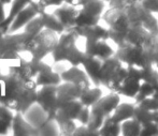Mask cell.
<instances>
[{"label":"cell","instance_id":"obj_1","mask_svg":"<svg viewBox=\"0 0 158 136\" xmlns=\"http://www.w3.org/2000/svg\"><path fill=\"white\" fill-rule=\"evenodd\" d=\"M59 40V34L51 29L44 28L37 35L27 41L24 50V54L28 58L37 61H43L48 55H52Z\"/></svg>","mask_w":158,"mask_h":136},{"label":"cell","instance_id":"obj_2","mask_svg":"<svg viewBox=\"0 0 158 136\" xmlns=\"http://www.w3.org/2000/svg\"><path fill=\"white\" fill-rule=\"evenodd\" d=\"M38 88L35 78L22 81L3 104L15 113L25 114L37 102Z\"/></svg>","mask_w":158,"mask_h":136},{"label":"cell","instance_id":"obj_3","mask_svg":"<svg viewBox=\"0 0 158 136\" xmlns=\"http://www.w3.org/2000/svg\"><path fill=\"white\" fill-rule=\"evenodd\" d=\"M128 76V66H125L117 57L113 56L103 60L100 71L101 86H104L110 91H117Z\"/></svg>","mask_w":158,"mask_h":136},{"label":"cell","instance_id":"obj_4","mask_svg":"<svg viewBox=\"0 0 158 136\" xmlns=\"http://www.w3.org/2000/svg\"><path fill=\"white\" fill-rule=\"evenodd\" d=\"M115 57H117L125 66H135L140 70H143L148 64H153L146 58L143 46H132L129 44H124L117 47L115 52Z\"/></svg>","mask_w":158,"mask_h":136},{"label":"cell","instance_id":"obj_5","mask_svg":"<svg viewBox=\"0 0 158 136\" xmlns=\"http://www.w3.org/2000/svg\"><path fill=\"white\" fill-rule=\"evenodd\" d=\"M104 0H92L81 6L77 17V26H94L99 24L104 13Z\"/></svg>","mask_w":158,"mask_h":136},{"label":"cell","instance_id":"obj_6","mask_svg":"<svg viewBox=\"0 0 158 136\" xmlns=\"http://www.w3.org/2000/svg\"><path fill=\"white\" fill-rule=\"evenodd\" d=\"M80 39V35L75 31V29H68L64 30L61 34H59V40L55 47L54 52L52 53V57L55 63L66 62L67 58L71 50L77 45V40Z\"/></svg>","mask_w":158,"mask_h":136},{"label":"cell","instance_id":"obj_7","mask_svg":"<svg viewBox=\"0 0 158 136\" xmlns=\"http://www.w3.org/2000/svg\"><path fill=\"white\" fill-rule=\"evenodd\" d=\"M46 114L48 115V120H54L58 108L57 102V86H42L38 88L37 91V102Z\"/></svg>","mask_w":158,"mask_h":136},{"label":"cell","instance_id":"obj_8","mask_svg":"<svg viewBox=\"0 0 158 136\" xmlns=\"http://www.w3.org/2000/svg\"><path fill=\"white\" fill-rule=\"evenodd\" d=\"M102 19L106 24L109 29L121 32H128L131 28L128 15L125 9L122 8H110L109 10L104 11L102 15Z\"/></svg>","mask_w":158,"mask_h":136},{"label":"cell","instance_id":"obj_9","mask_svg":"<svg viewBox=\"0 0 158 136\" xmlns=\"http://www.w3.org/2000/svg\"><path fill=\"white\" fill-rule=\"evenodd\" d=\"M28 41L25 32L6 33L0 37V56L6 53H24L25 45Z\"/></svg>","mask_w":158,"mask_h":136},{"label":"cell","instance_id":"obj_10","mask_svg":"<svg viewBox=\"0 0 158 136\" xmlns=\"http://www.w3.org/2000/svg\"><path fill=\"white\" fill-rule=\"evenodd\" d=\"M142 81L143 78H142L141 70L135 66H128V76L117 92L126 98L135 99L140 91Z\"/></svg>","mask_w":158,"mask_h":136},{"label":"cell","instance_id":"obj_11","mask_svg":"<svg viewBox=\"0 0 158 136\" xmlns=\"http://www.w3.org/2000/svg\"><path fill=\"white\" fill-rule=\"evenodd\" d=\"M60 76L63 82H69L74 84L82 93L90 88L92 81L88 77L85 70H81L80 66H70V68L66 69L60 73Z\"/></svg>","mask_w":158,"mask_h":136},{"label":"cell","instance_id":"obj_12","mask_svg":"<svg viewBox=\"0 0 158 136\" xmlns=\"http://www.w3.org/2000/svg\"><path fill=\"white\" fill-rule=\"evenodd\" d=\"M42 11L43 10L38 6L35 0H33L31 3L28 4L25 9H23V10L16 15L14 21H13L12 24L10 25V28H9L8 32L9 33L17 32V31L21 30L22 28L25 27L30 21H32L35 16H38Z\"/></svg>","mask_w":158,"mask_h":136},{"label":"cell","instance_id":"obj_13","mask_svg":"<svg viewBox=\"0 0 158 136\" xmlns=\"http://www.w3.org/2000/svg\"><path fill=\"white\" fill-rule=\"evenodd\" d=\"M109 40H85V53L87 56L98 58L100 60H106L115 55L116 50H113V47L108 43Z\"/></svg>","mask_w":158,"mask_h":136},{"label":"cell","instance_id":"obj_14","mask_svg":"<svg viewBox=\"0 0 158 136\" xmlns=\"http://www.w3.org/2000/svg\"><path fill=\"white\" fill-rule=\"evenodd\" d=\"M79 9L80 8H75L70 4L64 3L63 6L55 8L53 13L63 24L64 29L68 30V29H73L77 27V17L79 14Z\"/></svg>","mask_w":158,"mask_h":136},{"label":"cell","instance_id":"obj_15","mask_svg":"<svg viewBox=\"0 0 158 136\" xmlns=\"http://www.w3.org/2000/svg\"><path fill=\"white\" fill-rule=\"evenodd\" d=\"M11 130H12V134L16 136H30L40 134L39 129L35 128L22 113H15L12 124H11Z\"/></svg>","mask_w":158,"mask_h":136},{"label":"cell","instance_id":"obj_16","mask_svg":"<svg viewBox=\"0 0 158 136\" xmlns=\"http://www.w3.org/2000/svg\"><path fill=\"white\" fill-rule=\"evenodd\" d=\"M83 107L84 105L82 104V102L80 100H75V101L64 104V105L59 106L57 108L54 120L56 122L64 121V120H74V121H77V118H79Z\"/></svg>","mask_w":158,"mask_h":136},{"label":"cell","instance_id":"obj_17","mask_svg":"<svg viewBox=\"0 0 158 136\" xmlns=\"http://www.w3.org/2000/svg\"><path fill=\"white\" fill-rule=\"evenodd\" d=\"M35 82H37L38 86H58L61 84L63 79H61L60 73L56 72L54 68H52L48 64L44 63L42 61L41 69H40L39 73L35 76Z\"/></svg>","mask_w":158,"mask_h":136},{"label":"cell","instance_id":"obj_18","mask_svg":"<svg viewBox=\"0 0 158 136\" xmlns=\"http://www.w3.org/2000/svg\"><path fill=\"white\" fill-rule=\"evenodd\" d=\"M82 92L74 84L69 82H63L57 86V102L58 107L69 102L80 100Z\"/></svg>","mask_w":158,"mask_h":136},{"label":"cell","instance_id":"obj_19","mask_svg":"<svg viewBox=\"0 0 158 136\" xmlns=\"http://www.w3.org/2000/svg\"><path fill=\"white\" fill-rule=\"evenodd\" d=\"M74 29L80 38H83L84 40H110L109 28L102 27L99 24L94 26H77Z\"/></svg>","mask_w":158,"mask_h":136},{"label":"cell","instance_id":"obj_20","mask_svg":"<svg viewBox=\"0 0 158 136\" xmlns=\"http://www.w3.org/2000/svg\"><path fill=\"white\" fill-rule=\"evenodd\" d=\"M121 102H122L121 94H119L118 92H115V91H111L109 94L103 95V97L93 106H95L98 110H100L106 118H108L114 113V110L116 109L117 106L121 104Z\"/></svg>","mask_w":158,"mask_h":136},{"label":"cell","instance_id":"obj_21","mask_svg":"<svg viewBox=\"0 0 158 136\" xmlns=\"http://www.w3.org/2000/svg\"><path fill=\"white\" fill-rule=\"evenodd\" d=\"M33 0H13V2L10 4L11 8L9 13L6 14V17L2 24L0 25V37L6 33H8L10 25L12 24V22L14 21V18L16 17V15L21 12L23 9H25L29 3H31Z\"/></svg>","mask_w":158,"mask_h":136},{"label":"cell","instance_id":"obj_22","mask_svg":"<svg viewBox=\"0 0 158 136\" xmlns=\"http://www.w3.org/2000/svg\"><path fill=\"white\" fill-rule=\"evenodd\" d=\"M101 66L102 60L98 59V58L90 57V56L87 55H86L85 59H84L83 63H82V66L84 68L88 77L90 78V81L95 86H101V81H100Z\"/></svg>","mask_w":158,"mask_h":136},{"label":"cell","instance_id":"obj_23","mask_svg":"<svg viewBox=\"0 0 158 136\" xmlns=\"http://www.w3.org/2000/svg\"><path fill=\"white\" fill-rule=\"evenodd\" d=\"M25 118L32 124L35 128L42 129L50 120H48V115L46 111L37 103L33 105L24 114Z\"/></svg>","mask_w":158,"mask_h":136},{"label":"cell","instance_id":"obj_24","mask_svg":"<svg viewBox=\"0 0 158 136\" xmlns=\"http://www.w3.org/2000/svg\"><path fill=\"white\" fill-rule=\"evenodd\" d=\"M126 13L128 15L129 22H130L131 27H139V26H143L144 22L151 14L150 12L145 10L142 6L141 2H135V4L128 6L125 9Z\"/></svg>","mask_w":158,"mask_h":136},{"label":"cell","instance_id":"obj_25","mask_svg":"<svg viewBox=\"0 0 158 136\" xmlns=\"http://www.w3.org/2000/svg\"><path fill=\"white\" fill-rule=\"evenodd\" d=\"M151 33L144 27H131L126 34V44L132 46H143Z\"/></svg>","mask_w":158,"mask_h":136},{"label":"cell","instance_id":"obj_26","mask_svg":"<svg viewBox=\"0 0 158 136\" xmlns=\"http://www.w3.org/2000/svg\"><path fill=\"white\" fill-rule=\"evenodd\" d=\"M40 17L42 19L44 28L51 29V30L55 31L58 34H61L66 29L63 26V24L59 22V19L57 18V16L53 12H48V10H44L40 13Z\"/></svg>","mask_w":158,"mask_h":136},{"label":"cell","instance_id":"obj_27","mask_svg":"<svg viewBox=\"0 0 158 136\" xmlns=\"http://www.w3.org/2000/svg\"><path fill=\"white\" fill-rule=\"evenodd\" d=\"M145 56L154 66H158V32L151 33L143 45Z\"/></svg>","mask_w":158,"mask_h":136},{"label":"cell","instance_id":"obj_28","mask_svg":"<svg viewBox=\"0 0 158 136\" xmlns=\"http://www.w3.org/2000/svg\"><path fill=\"white\" fill-rule=\"evenodd\" d=\"M135 104L131 103H122L119 104L114 110V113L111 115V118L115 120L116 122L123 123L124 121L129 119H132L133 115H135Z\"/></svg>","mask_w":158,"mask_h":136},{"label":"cell","instance_id":"obj_29","mask_svg":"<svg viewBox=\"0 0 158 136\" xmlns=\"http://www.w3.org/2000/svg\"><path fill=\"white\" fill-rule=\"evenodd\" d=\"M102 97H103L102 89L99 86H95V87H90L88 90H86L85 92L82 93L81 98H80V101L82 102V104L84 106L92 107Z\"/></svg>","mask_w":158,"mask_h":136},{"label":"cell","instance_id":"obj_30","mask_svg":"<svg viewBox=\"0 0 158 136\" xmlns=\"http://www.w3.org/2000/svg\"><path fill=\"white\" fill-rule=\"evenodd\" d=\"M100 136H118L122 135V126L119 122H116L112 118L108 117L99 130Z\"/></svg>","mask_w":158,"mask_h":136},{"label":"cell","instance_id":"obj_31","mask_svg":"<svg viewBox=\"0 0 158 136\" xmlns=\"http://www.w3.org/2000/svg\"><path fill=\"white\" fill-rule=\"evenodd\" d=\"M106 117L101 113L100 110H98L95 106L90 107V116H89V120H88V123L86 126L94 132L99 133V130L101 129L102 124L104 123Z\"/></svg>","mask_w":158,"mask_h":136},{"label":"cell","instance_id":"obj_32","mask_svg":"<svg viewBox=\"0 0 158 136\" xmlns=\"http://www.w3.org/2000/svg\"><path fill=\"white\" fill-rule=\"evenodd\" d=\"M122 135L124 136H141L142 124L135 118L129 119L121 123Z\"/></svg>","mask_w":158,"mask_h":136},{"label":"cell","instance_id":"obj_33","mask_svg":"<svg viewBox=\"0 0 158 136\" xmlns=\"http://www.w3.org/2000/svg\"><path fill=\"white\" fill-rule=\"evenodd\" d=\"M44 29V26H43V23H42V19L40 17V15L35 16L32 21H30L27 25L24 27V32L25 34L27 35L28 38V41L30 39H32L35 35H37L40 31H42Z\"/></svg>","mask_w":158,"mask_h":136},{"label":"cell","instance_id":"obj_34","mask_svg":"<svg viewBox=\"0 0 158 136\" xmlns=\"http://www.w3.org/2000/svg\"><path fill=\"white\" fill-rule=\"evenodd\" d=\"M86 57V53L85 50H81L79 48V46H75L71 53L69 54L68 58H67V63H69L70 66H82L83 63L84 59Z\"/></svg>","mask_w":158,"mask_h":136},{"label":"cell","instance_id":"obj_35","mask_svg":"<svg viewBox=\"0 0 158 136\" xmlns=\"http://www.w3.org/2000/svg\"><path fill=\"white\" fill-rule=\"evenodd\" d=\"M155 93V86L151 82L146 81H142L141 87H140V91L138 93V95L135 97V102L140 103L141 101H143L144 99H148V98L153 97Z\"/></svg>","mask_w":158,"mask_h":136},{"label":"cell","instance_id":"obj_36","mask_svg":"<svg viewBox=\"0 0 158 136\" xmlns=\"http://www.w3.org/2000/svg\"><path fill=\"white\" fill-rule=\"evenodd\" d=\"M133 118H135V120H138V121L143 126V124L148 123V122H150L153 120V113L142 108L141 106H139L137 104V105H135V115H133Z\"/></svg>","mask_w":158,"mask_h":136},{"label":"cell","instance_id":"obj_37","mask_svg":"<svg viewBox=\"0 0 158 136\" xmlns=\"http://www.w3.org/2000/svg\"><path fill=\"white\" fill-rule=\"evenodd\" d=\"M57 124L59 128V134L61 135H73L77 128L74 120H64L57 122Z\"/></svg>","mask_w":158,"mask_h":136},{"label":"cell","instance_id":"obj_38","mask_svg":"<svg viewBox=\"0 0 158 136\" xmlns=\"http://www.w3.org/2000/svg\"><path fill=\"white\" fill-rule=\"evenodd\" d=\"M109 34H110V40L116 44L117 47L126 44L127 32H121V31H115L112 30V29H109Z\"/></svg>","mask_w":158,"mask_h":136},{"label":"cell","instance_id":"obj_39","mask_svg":"<svg viewBox=\"0 0 158 136\" xmlns=\"http://www.w3.org/2000/svg\"><path fill=\"white\" fill-rule=\"evenodd\" d=\"M158 135V123L154 120L142 126L141 136H156Z\"/></svg>","mask_w":158,"mask_h":136},{"label":"cell","instance_id":"obj_40","mask_svg":"<svg viewBox=\"0 0 158 136\" xmlns=\"http://www.w3.org/2000/svg\"><path fill=\"white\" fill-rule=\"evenodd\" d=\"M139 106H141L142 108L146 109L148 111H156L158 110V99L154 97L148 98V99H144L143 101H141L140 103H137Z\"/></svg>","mask_w":158,"mask_h":136},{"label":"cell","instance_id":"obj_41","mask_svg":"<svg viewBox=\"0 0 158 136\" xmlns=\"http://www.w3.org/2000/svg\"><path fill=\"white\" fill-rule=\"evenodd\" d=\"M15 111H13L11 108H9L8 106H6L4 104L0 103V118L2 120H4L8 123L12 124L13 118H14Z\"/></svg>","mask_w":158,"mask_h":136},{"label":"cell","instance_id":"obj_42","mask_svg":"<svg viewBox=\"0 0 158 136\" xmlns=\"http://www.w3.org/2000/svg\"><path fill=\"white\" fill-rule=\"evenodd\" d=\"M38 6L42 10H48V8H57L64 3V0H35Z\"/></svg>","mask_w":158,"mask_h":136},{"label":"cell","instance_id":"obj_43","mask_svg":"<svg viewBox=\"0 0 158 136\" xmlns=\"http://www.w3.org/2000/svg\"><path fill=\"white\" fill-rule=\"evenodd\" d=\"M140 2L148 12L158 14V0H140Z\"/></svg>","mask_w":158,"mask_h":136},{"label":"cell","instance_id":"obj_44","mask_svg":"<svg viewBox=\"0 0 158 136\" xmlns=\"http://www.w3.org/2000/svg\"><path fill=\"white\" fill-rule=\"evenodd\" d=\"M73 135H82V136H88V135H99L98 132H94L92 131L87 126H84V124H81V126H77V130L74 131Z\"/></svg>","mask_w":158,"mask_h":136},{"label":"cell","instance_id":"obj_45","mask_svg":"<svg viewBox=\"0 0 158 136\" xmlns=\"http://www.w3.org/2000/svg\"><path fill=\"white\" fill-rule=\"evenodd\" d=\"M89 1H92V0H64V3L70 4V6H75V8H81Z\"/></svg>","mask_w":158,"mask_h":136},{"label":"cell","instance_id":"obj_46","mask_svg":"<svg viewBox=\"0 0 158 136\" xmlns=\"http://www.w3.org/2000/svg\"><path fill=\"white\" fill-rule=\"evenodd\" d=\"M10 130H11V124L0 118V135L8 134V132Z\"/></svg>","mask_w":158,"mask_h":136},{"label":"cell","instance_id":"obj_47","mask_svg":"<svg viewBox=\"0 0 158 136\" xmlns=\"http://www.w3.org/2000/svg\"><path fill=\"white\" fill-rule=\"evenodd\" d=\"M4 4L2 2H0V25L2 24V22L6 19V10H4Z\"/></svg>","mask_w":158,"mask_h":136},{"label":"cell","instance_id":"obj_48","mask_svg":"<svg viewBox=\"0 0 158 136\" xmlns=\"http://www.w3.org/2000/svg\"><path fill=\"white\" fill-rule=\"evenodd\" d=\"M153 120L158 123V110L153 111Z\"/></svg>","mask_w":158,"mask_h":136},{"label":"cell","instance_id":"obj_49","mask_svg":"<svg viewBox=\"0 0 158 136\" xmlns=\"http://www.w3.org/2000/svg\"><path fill=\"white\" fill-rule=\"evenodd\" d=\"M0 2L4 4V6H8V4H11L13 2V0H0Z\"/></svg>","mask_w":158,"mask_h":136},{"label":"cell","instance_id":"obj_50","mask_svg":"<svg viewBox=\"0 0 158 136\" xmlns=\"http://www.w3.org/2000/svg\"><path fill=\"white\" fill-rule=\"evenodd\" d=\"M153 97L158 99V82H157L156 86H155V93H154V95H153Z\"/></svg>","mask_w":158,"mask_h":136},{"label":"cell","instance_id":"obj_51","mask_svg":"<svg viewBox=\"0 0 158 136\" xmlns=\"http://www.w3.org/2000/svg\"><path fill=\"white\" fill-rule=\"evenodd\" d=\"M157 18H158V14H157Z\"/></svg>","mask_w":158,"mask_h":136},{"label":"cell","instance_id":"obj_52","mask_svg":"<svg viewBox=\"0 0 158 136\" xmlns=\"http://www.w3.org/2000/svg\"><path fill=\"white\" fill-rule=\"evenodd\" d=\"M157 69H158V66H157Z\"/></svg>","mask_w":158,"mask_h":136}]
</instances>
